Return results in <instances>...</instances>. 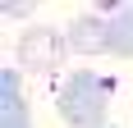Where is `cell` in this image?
I'll use <instances>...</instances> for the list:
<instances>
[{"mask_svg":"<svg viewBox=\"0 0 133 128\" xmlns=\"http://www.w3.org/2000/svg\"><path fill=\"white\" fill-rule=\"evenodd\" d=\"M110 18V55H133V5H119Z\"/></svg>","mask_w":133,"mask_h":128,"instance_id":"5b68a950","label":"cell"},{"mask_svg":"<svg viewBox=\"0 0 133 128\" xmlns=\"http://www.w3.org/2000/svg\"><path fill=\"white\" fill-rule=\"evenodd\" d=\"M110 91H115L110 78H96L92 69H78V73H69L64 82L55 87V110L64 115L69 128H110L106 124Z\"/></svg>","mask_w":133,"mask_h":128,"instance_id":"6da1fadb","label":"cell"},{"mask_svg":"<svg viewBox=\"0 0 133 128\" xmlns=\"http://www.w3.org/2000/svg\"><path fill=\"white\" fill-rule=\"evenodd\" d=\"M69 51V37L55 32V27H28L18 37V69H32V73H55L60 60Z\"/></svg>","mask_w":133,"mask_h":128,"instance_id":"7a4b0ae2","label":"cell"},{"mask_svg":"<svg viewBox=\"0 0 133 128\" xmlns=\"http://www.w3.org/2000/svg\"><path fill=\"white\" fill-rule=\"evenodd\" d=\"M0 128H32V115H28V101L18 91V73L14 69L0 73Z\"/></svg>","mask_w":133,"mask_h":128,"instance_id":"277c9868","label":"cell"},{"mask_svg":"<svg viewBox=\"0 0 133 128\" xmlns=\"http://www.w3.org/2000/svg\"><path fill=\"white\" fill-rule=\"evenodd\" d=\"M64 37H69L74 55H106L110 51V18L106 14H78Z\"/></svg>","mask_w":133,"mask_h":128,"instance_id":"3957f363","label":"cell"},{"mask_svg":"<svg viewBox=\"0 0 133 128\" xmlns=\"http://www.w3.org/2000/svg\"><path fill=\"white\" fill-rule=\"evenodd\" d=\"M32 14V0H5V18H28Z\"/></svg>","mask_w":133,"mask_h":128,"instance_id":"8992f818","label":"cell"}]
</instances>
